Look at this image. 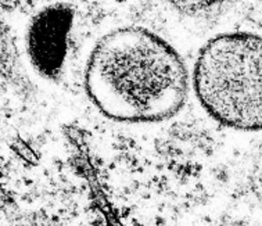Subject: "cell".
<instances>
[{"label":"cell","instance_id":"cell-1","mask_svg":"<svg viewBox=\"0 0 262 226\" xmlns=\"http://www.w3.org/2000/svg\"><path fill=\"white\" fill-rule=\"evenodd\" d=\"M85 89L96 108L111 120L158 122L183 107L189 77L181 56L164 39L128 27L96 43L85 68Z\"/></svg>","mask_w":262,"mask_h":226},{"label":"cell","instance_id":"cell-2","mask_svg":"<svg viewBox=\"0 0 262 226\" xmlns=\"http://www.w3.org/2000/svg\"><path fill=\"white\" fill-rule=\"evenodd\" d=\"M194 92L204 110L232 129L262 130V36H215L195 60Z\"/></svg>","mask_w":262,"mask_h":226},{"label":"cell","instance_id":"cell-3","mask_svg":"<svg viewBox=\"0 0 262 226\" xmlns=\"http://www.w3.org/2000/svg\"><path fill=\"white\" fill-rule=\"evenodd\" d=\"M74 13L66 5H53L35 15L27 32V50L40 77L57 78L66 61Z\"/></svg>","mask_w":262,"mask_h":226},{"label":"cell","instance_id":"cell-4","mask_svg":"<svg viewBox=\"0 0 262 226\" xmlns=\"http://www.w3.org/2000/svg\"><path fill=\"white\" fill-rule=\"evenodd\" d=\"M173 9L187 17H211L234 5L237 0H165Z\"/></svg>","mask_w":262,"mask_h":226}]
</instances>
